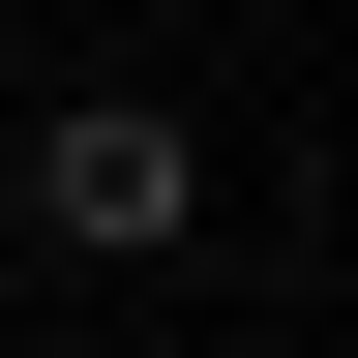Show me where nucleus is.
<instances>
[{
    "mask_svg": "<svg viewBox=\"0 0 358 358\" xmlns=\"http://www.w3.org/2000/svg\"><path fill=\"white\" fill-rule=\"evenodd\" d=\"M179 209H209V179H179V120H150V90H90L60 150H30V239H60V268H150Z\"/></svg>",
    "mask_w": 358,
    "mask_h": 358,
    "instance_id": "obj_1",
    "label": "nucleus"
}]
</instances>
